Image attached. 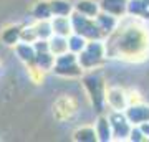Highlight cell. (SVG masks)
Wrapping results in <instances>:
<instances>
[{"label": "cell", "mask_w": 149, "mask_h": 142, "mask_svg": "<svg viewBox=\"0 0 149 142\" xmlns=\"http://www.w3.org/2000/svg\"><path fill=\"white\" fill-rule=\"evenodd\" d=\"M30 13H32L33 20H50L52 18V12H50L48 0H38V2H35Z\"/></svg>", "instance_id": "ffe728a7"}, {"label": "cell", "mask_w": 149, "mask_h": 142, "mask_svg": "<svg viewBox=\"0 0 149 142\" xmlns=\"http://www.w3.org/2000/svg\"><path fill=\"white\" fill-rule=\"evenodd\" d=\"M37 38V32H35V26L33 23L30 25H23L20 30V42H27V43H33Z\"/></svg>", "instance_id": "cb8c5ba5"}, {"label": "cell", "mask_w": 149, "mask_h": 142, "mask_svg": "<svg viewBox=\"0 0 149 142\" xmlns=\"http://www.w3.org/2000/svg\"><path fill=\"white\" fill-rule=\"evenodd\" d=\"M106 107L108 111H124L129 104V94L121 86H106Z\"/></svg>", "instance_id": "52a82bcc"}, {"label": "cell", "mask_w": 149, "mask_h": 142, "mask_svg": "<svg viewBox=\"0 0 149 142\" xmlns=\"http://www.w3.org/2000/svg\"><path fill=\"white\" fill-rule=\"evenodd\" d=\"M20 30L22 25H8L5 26L2 33H0V38H2V43L7 45V46H15L17 43L20 42Z\"/></svg>", "instance_id": "ac0fdd59"}, {"label": "cell", "mask_w": 149, "mask_h": 142, "mask_svg": "<svg viewBox=\"0 0 149 142\" xmlns=\"http://www.w3.org/2000/svg\"><path fill=\"white\" fill-rule=\"evenodd\" d=\"M73 12L95 18L100 13V3H98V0H76L73 3Z\"/></svg>", "instance_id": "9a60e30c"}, {"label": "cell", "mask_w": 149, "mask_h": 142, "mask_svg": "<svg viewBox=\"0 0 149 142\" xmlns=\"http://www.w3.org/2000/svg\"><path fill=\"white\" fill-rule=\"evenodd\" d=\"M66 40H68V51L74 53V55H78V53L85 48L86 45V38H83L81 35H78V33H70L68 37H66Z\"/></svg>", "instance_id": "7402d4cb"}, {"label": "cell", "mask_w": 149, "mask_h": 142, "mask_svg": "<svg viewBox=\"0 0 149 142\" xmlns=\"http://www.w3.org/2000/svg\"><path fill=\"white\" fill-rule=\"evenodd\" d=\"M83 86H85L86 93H88V98L91 101V106L95 107V111L98 114L101 112H106V99H104V94H106V86L104 79L100 76V74L93 73V71H88V74H83Z\"/></svg>", "instance_id": "3957f363"}, {"label": "cell", "mask_w": 149, "mask_h": 142, "mask_svg": "<svg viewBox=\"0 0 149 142\" xmlns=\"http://www.w3.org/2000/svg\"><path fill=\"white\" fill-rule=\"evenodd\" d=\"M138 126H139V129H141V132L146 136V139L149 141V121L148 122H141V124H138Z\"/></svg>", "instance_id": "484cf974"}, {"label": "cell", "mask_w": 149, "mask_h": 142, "mask_svg": "<svg viewBox=\"0 0 149 142\" xmlns=\"http://www.w3.org/2000/svg\"><path fill=\"white\" fill-rule=\"evenodd\" d=\"M124 116L128 117V121L133 126H138L141 122L149 121V104L144 101H138V103H131L126 106V109L123 111Z\"/></svg>", "instance_id": "ba28073f"}, {"label": "cell", "mask_w": 149, "mask_h": 142, "mask_svg": "<svg viewBox=\"0 0 149 142\" xmlns=\"http://www.w3.org/2000/svg\"><path fill=\"white\" fill-rule=\"evenodd\" d=\"M128 141H131V142H148V139H146V136L141 132L139 126H133L131 131H129Z\"/></svg>", "instance_id": "d4e9b609"}, {"label": "cell", "mask_w": 149, "mask_h": 142, "mask_svg": "<svg viewBox=\"0 0 149 142\" xmlns=\"http://www.w3.org/2000/svg\"><path fill=\"white\" fill-rule=\"evenodd\" d=\"M76 56H78V63L85 73L101 68L108 60L104 40H88L85 48Z\"/></svg>", "instance_id": "7a4b0ae2"}, {"label": "cell", "mask_w": 149, "mask_h": 142, "mask_svg": "<svg viewBox=\"0 0 149 142\" xmlns=\"http://www.w3.org/2000/svg\"><path fill=\"white\" fill-rule=\"evenodd\" d=\"M126 15L149 23V0H128Z\"/></svg>", "instance_id": "9c48e42d"}, {"label": "cell", "mask_w": 149, "mask_h": 142, "mask_svg": "<svg viewBox=\"0 0 149 142\" xmlns=\"http://www.w3.org/2000/svg\"><path fill=\"white\" fill-rule=\"evenodd\" d=\"M48 50L53 56H60L63 53L68 51V40L66 37H60V35H52L48 38Z\"/></svg>", "instance_id": "d6986e66"}, {"label": "cell", "mask_w": 149, "mask_h": 142, "mask_svg": "<svg viewBox=\"0 0 149 142\" xmlns=\"http://www.w3.org/2000/svg\"><path fill=\"white\" fill-rule=\"evenodd\" d=\"M95 21H96V25H98V28H100V32H101V35L106 38L108 35L113 33V30L118 26L119 18L114 17V15H111V13H106V12L100 10V13L95 17Z\"/></svg>", "instance_id": "7c38bea8"}, {"label": "cell", "mask_w": 149, "mask_h": 142, "mask_svg": "<svg viewBox=\"0 0 149 142\" xmlns=\"http://www.w3.org/2000/svg\"><path fill=\"white\" fill-rule=\"evenodd\" d=\"M70 18H71V30H73V33H78V35H81L86 40H104V37L101 35L100 28L96 25L95 18L85 17L81 13H78V12H73L70 15Z\"/></svg>", "instance_id": "5b68a950"}, {"label": "cell", "mask_w": 149, "mask_h": 142, "mask_svg": "<svg viewBox=\"0 0 149 142\" xmlns=\"http://www.w3.org/2000/svg\"><path fill=\"white\" fill-rule=\"evenodd\" d=\"M108 58L141 61L149 55V28L146 21L124 15L118 26L104 38Z\"/></svg>", "instance_id": "6da1fadb"}, {"label": "cell", "mask_w": 149, "mask_h": 142, "mask_svg": "<svg viewBox=\"0 0 149 142\" xmlns=\"http://www.w3.org/2000/svg\"><path fill=\"white\" fill-rule=\"evenodd\" d=\"M52 17H70L73 13V3L70 0H48Z\"/></svg>", "instance_id": "e0dca14e"}, {"label": "cell", "mask_w": 149, "mask_h": 142, "mask_svg": "<svg viewBox=\"0 0 149 142\" xmlns=\"http://www.w3.org/2000/svg\"><path fill=\"white\" fill-rule=\"evenodd\" d=\"M33 26H35V32H37V38H40V40H48L53 35L50 20H35Z\"/></svg>", "instance_id": "603a6c76"}, {"label": "cell", "mask_w": 149, "mask_h": 142, "mask_svg": "<svg viewBox=\"0 0 149 142\" xmlns=\"http://www.w3.org/2000/svg\"><path fill=\"white\" fill-rule=\"evenodd\" d=\"M53 63H55V56L50 53V50H45V51H37L33 63L30 64L28 68L37 69L38 73L43 74V73L52 71V68H53Z\"/></svg>", "instance_id": "8fae6325"}, {"label": "cell", "mask_w": 149, "mask_h": 142, "mask_svg": "<svg viewBox=\"0 0 149 142\" xmlns=\"http://www.w3.org/2000/svg\"><path fill=\"white\" fill-rule=\"evenodd\" d=\"M100 3V10L111 13V15L121 18L126 15V7H128V0H98Z\"/></svg>", "instance_id": "4fadbf2b"}, {"label": "cell", "mask_w": 149, "mask_h": 142, "mask_svg": "<svg viewBox=\"0 0 149 142\" xmlns=\"http://www.w3.org/2000/svg\"><path fill=\"white\" fill-rule=\"evenodd\" d=\"M50 25H52V32L53 35L60 37H68L71 30V18L70 17H52L50 18Z\"/></svg>", "instance_id": "2e32d148"}, {"label": "cell", "mask_w": 149, "mask_h": 142, "mask_svg": "<svg viewBox=\"0 0 149 142\" xmlns=\"http://www.w3.org/2000/svg\"><path fill=\"white\" fill-rule=\"evenodd\" d=\"M109 124H111V132H113V141H128L129 131L133 124L128 121V117L124 116L123 111H106Z\"/></svg>", "instance_id": "8992f818"}, {"label": "cell", "mask_w": 149, "mask_h": 142, "mask_svg": "<svg viewBox=\"0 0 149 142\" xmlns=\"http://www.w3.org/2000/svg\"><path fill=\"white\" fill-rule=\"evenodd\" d=\"M56 76L60 78H66V79H74V78H81L85 71L78 63V56L71 51H66L60 56H55V63L52 68Z\"/></svg>", "instance_id": "277c9868"}, {"label": "cell", "mask_w": 149, "mask_h": 142, "mask_svg": "<svg viewBox=\"0 0 149 142\" xmlns=\"http://www.w3.org/2000/svg\"><path fill=\"white\" fill-rule=\"evenodd\" d=\"M74 142H98L96 141V132L93 126H81L73 132Z\"/></svg>", "instance_id": "44dd1931"}, {"label": "cell", "mask_w": 149, "mask_h": 142, "mask_svg": "<svg viewBox=\"0 0 149 142\" xmlns=\"http://www.w3.org/2000/svg\"><path fill=\"white\" fill-rule=\"evenodd\" d=\"M13 51H15L17 58L20 60L22 63H25L27 66L33 63V60H35V48H33V43H27V42H18L13 46Z\"/></svg>", "instance_id": "5bb4252c"}, {"label": "cell", "mask_w": 149, "mask_h": 142, "mask_svg": "<svg viewBox=\"0 0 149 142\" xmlns=\"http://www.w3.org/2000/svg\"><path fill=\"white\" fill-rule=\"evenodd\" d=\"M95 132H96V141L98 142H111L113 141V132H111V124L108 119L106 112L98 114L95 122Z\"/></svg>", "instance_id": "30bf717a"}]
</instances>
